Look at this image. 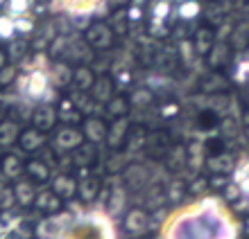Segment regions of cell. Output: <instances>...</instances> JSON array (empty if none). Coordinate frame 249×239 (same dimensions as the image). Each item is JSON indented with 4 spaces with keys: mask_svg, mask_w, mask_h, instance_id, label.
Masks as SVG:
<instances>
[{
    "mask_svg": "<svg viewBox=\"0 0 249 239\" xmlns=\"http://www.w3.org/2000/svg\"><path fill=\"white\" fill-rule=\"evenodd\" d=\"M34 206H36V210H41V212L54 214L61 210V199L53 192V190H41V192H36Z\"/></svg>",
    "mask_w": 249,
    "mask_h": 239,
    "instance_id": "5b68a950",
    "label": "cell"
},
{
    "mask_svg": "<svg viewBox=\"0 0 249 239\" xmlns=\"http://www.w3.org/2000/svg\"><path fill=\"white\" fill-rule=\"evenodd\" d=\"M50 167H48L46 160H41V158H30V160H25V176L27 181L32 183H46L50 181Z\"/></svg>",
    "mask_w": 249,
    "mask_h": 239,
    "instance_id": "277c9868",
    "label": "cell"
},
{
    "mask_svg": "<svg viewBox=\"0 0 249 239\" xmlns=\"http://www.w3.org/2000/svg\"><path fill=\"white\" fill-rule=\"evenodd\" d=\"M14 196H16V203L20 206H34V199H36V190H34V183L23 178V181H16L14 185Z\"/></svg>",
    "mask_w": 249,
    "mask_h": 239,
    "instance_id": "ba28073f",
    "label": "cell"
},
{
    "mask_svg": "<svg viewBox=\"0 0 249 239\" xmlns=\"http://www.w3.org/2000/svg\"><path fill=\"white\" fill-rule=\"evenodd\" d=\"M46 143H48L46 133L39 131L36 127H27V129L20 131L18 136V149L23 154H36V151L46 147Z\"/></svg>",
    "mask_w": 249,
    "mask_h": 239,
    "instance_id": "6da1fadb",
    "label": "cell"
},
{
    "mask_svg": "<svg viewBox=\"0 0 249 239\" xmlns=\"http://www.w3.org/2000/svg\"><path fill=\"white\" fill-rule=\"evenodd\" d=\"M9 50H5V48H0V70L5 68V65H9Z\"/></svg>",
    "mask_w": 249,
    "mask_h": 239,
    "instance_id": "9a60e30c",
    "label": "cell"
},
{
    "mask_svg": "<svg viewBox=\"0 0 249 239\" xmlns=\"http://www.w3.org/2000/svg\"><path fill=\"white\" fill-rule=\"evenodd\" d=\"M12 75H14V65H5L2 70H0V86H7L12 81Z\"/></svg>",
    "mask_w": 249,
    "mask_h": 239,
    "instance_id": "5bb4252c",
    "label": "cell"
},
{
    "mask_svg": "<svg viewBox=\"0 0 249 239\" xmlns=\"http://www.w3.org/2000/svg\"><path fill=\"white\" fill-rule=\"evenodd\" d=\"M77 192L82 194V199H95V194H98V181H95V178H84V181L77 185Z\"/></svg>",
    "mask_w": 249,
    "mask_h": 239,
    "instance_id": "7c38bea8",
    "label": "cell"
},
{
    "mask_svg": "<svg viewBox=\"0 0 249 239\" xmlns=\"http://www.w3.org/2000/svg\"><path fill=\"white\" fill-rule=\"evenodd\" d=\"M57 111L50 106V104H41L36 109L32 111V127H36L39 131H50L54 129V124H57Z\"/></svg>",
    "mask_w": 249,
    "mask_h": 239,
    "instance_id": "7a4b0ae2",
    "label": "cell"
},
{
    "mask_svg": "<svg viewBox=\"0 0 249 239\" xmlns=\"http://www.w3.org/2000/svg\"><path fill=\"white\" fill-rule=\"evenodd\" d=\"M53 143L57 149H64V151H75V149L82 144V133L77 129H71V127H61L57 133H54Z\"/></svg>",
    "mask_w": 249,
    "mask_h": 239,
    "instance_id": "3957f363",
    "label": "cell"
},
{
    "mask_svg": "<svg viewBox=\"0 0 249 239\" xmlns=\"http://www.w3.org/2000/svg\"><path fill=\"white\" fill-rule=\"evenodd\" d=\"M84 136L91 140V143H100L102 138L107 136V127L102 120H98V117H89L84 122Z\"/></svg>",
    "mask_w": 249,
    "mask_h": 239,
    "instance_id": "30bf717a",
    "label": "cell"
},
{
    "mask_svg": "<svg viewBox=\"0 0 249 239\" xmlns=\"http://www.w3.org/2000/svg\"><path fill=\"white\" fill-rule=\"evenodd\" d=\"M0 172L7 178H18V176L25 174V162L20 160V156L16 154H5L0 158Z\"/></svg>",
    "mask_w": 249,
    "mask_h": 239,
    "instance_id": "52a82bcc",
    "label": "cell"
},
{
    "mask_svg": "<svg viewBox=\"0 0 249 239\" xmlns=\"http://www.w3.org/2000/svg\"><path fill=\"white\" fill-rule=\"evenodd\" d=\"M0 120H2V115H0Z\"/></svg>",
    "mask_w": 249,
    "mask_h": 239,
    "instance_id": "2e32d148",
    "label": "cell"
},
{
    "mask_svg": "<svg viewBox=\"0 0 249 239\" xmlns=\"http://www.w3.org/2000/svg\"><path fill=\"white\" fill-rule=\"evenodd\" d=\"M75 190H77V185H75V181H72L68 174H59L53 178V192L59 196V199H64V196H72L75 194Z\"/></svg>",
    "mask_w": 249,
    "mask_h": 239,
    "instance_id": "9c48e42d",
    "label": "cell"
},
{
    "mask_svg": "<svg viewBox=\"0 0 249 239\" xmlns=\"http://www.w3.org/2000/svg\"><path fill=\"white\" fill-rule=\"evenodd\" d=\"M20 127L16 120H9V117H2L0 120V147H12V144L18 143V136H20Z\"/></svg>",
    "mask_w": 249,
    "mask_h": 239,
    "instance_id": "8992f818",
    "label": "cell"
},
{
    "mask_svg": "<svg viewBox=\"0 0 249 239\" xmlns=\"http://www.w3.org/2000/svg\"><path fill=\"white\" fill-rule=\"evenodd\" d=\"M72 84H77L79 91L93 88V75L89 72V68H77V70L72 72Z\"/></svg>",
    "mask_w": 249,
    "mask_h": 239,
    "instance_id": "8fae6325",
    "label": "cell"
},
{
    "mask_svg": "<svg viewBox=\"0 0 249 239\" xmlns=\"http://www.w3.org/2000/svg\"><path fill=\"white\" fill-rule=\"evenodd\" d=\"M95 160V149L93 147H84V144H79L77 149H75V162L77 165H91V162Z\"/></svg>",
    "mask_w": 249,
    "mask_h": 239,
    "instance_id": "4fadbf2b",
    "label": "cell"
}]
</instances>
